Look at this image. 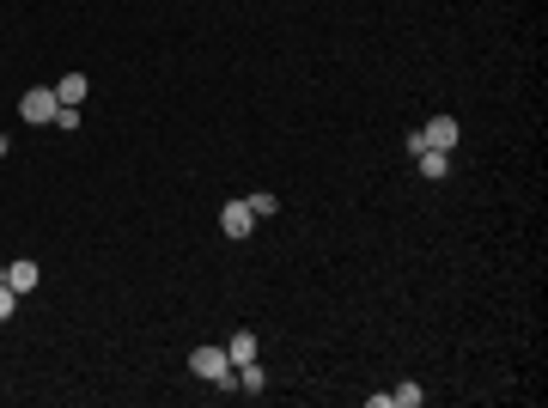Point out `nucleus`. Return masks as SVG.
Segmentation results:
<instances>
[{"instance_id":"5","label":"nucleus","mask_w":548,"mask_h":408,"mask_svg":"<svg viewBox=\"0 0 548 408\" xmlns=\"http://www.w3.org/2000/svg\"><path fill=\"white\" fill-rule=\"evenodd\" d=\"M414 165H420V177H427V183H445V177H451V153L427 146V153H414Z\"/></svg>"},{"instance_id":"7","label":"nucleus","mask_w":548,"mask_h":408,"mask_svg":"<svg viewBox=\"0 0 548 408\" xmlns=\"http://www.w3.org/2000/svg\"><path fill=\"white\" fill-rule=\"evenodd\" d=\"M37 280H43V274H37V262H31V256H19V262L6 269V287H12V293H31Z\"/></svg>"},{"instance_id":"13","label":"nucleus","mask_w":548,"mask_h":408,"mask_svg":"<svg viewBox=\"0 0 548 408\" xmlns=\"http://www.w3.org/2000/svg\"><path fill=\"white\" fill-rule=\"evenodd\" d=\"M12 311H19V293H12V287H0V323H6Z\"/></svg>"},{"instance_id":"10","label":"nucleus","mask_w":548,"mask_h":408,"mask_svg":"<svg viewBox=\"0 0 548 408\" xmlns=\"http://www.w3.org/2000/svg\"><path fill=\"white\" fill-rule=\"evenodd\" d=\"M420 396H427V390H420L414 378H403V384L390 390V403H396V408H420Z\"/></svg>"},{"instance_id":"4","label":"nucleus","mask_w":548,"mask_h":408,"mask_svg":"<svg viewBox=\"0 0 548 408\" xmlns=\"http://www.w3.org/2000/svg\"><path fill=\"white\" fill-rule=\"evenodd\" d=\"M457 135H463V129H457V116H433V122L420 129V140H427V146H439V153H451Z\"/></svg>"},{"instance_id":"2","label":"nucleus","mask_w":548,"mask_h":408,"mask_svg":"<svg viewBox=\"0 0 548 408\" xmlns=\"http://www.w3.org/2000/svg\"><path fill=\"white\" fill-rule=\"evenodd\" d=\"M55 110H62V98H55L49 86H31V92L19 98V116H25L31 129H49V122H55Z\"/></svg>"},{"instance_id":"14","label":"nucleus","mask_w":548,"mask_h":408,"mask_svg":"<svg viewBox=\"0 0 548 408\" xmlns=\"http://www.w3.org/2000/svg\"><path fill=\"white\" fill-rule=\"evenodd\" d=\"M0 287H6V269H0Z\"/></svg>"},{"instance_id":"9","label":"nucleus","mask_w":548,"mask_h":408,"mask_svg":"<svg viewBox=\"0 0 548 408\" xmlns=\"http://www.w3.org/2000/svg\"><path fill=\"white\" fill-rule=\"evenodd\" d=\"M55 98L79 104V98H86V73H62V79H55Z\"/></svg>"},{"instance_id":"3","label":"nucleus","mask_w":548,"mask_h":408,"mask_svg":"<svg viewBox=\"0 0 548 408\" xmlns=\"http://www.w3.org/2000/svg\"><path fill=\"white\" fill-rule=\"evenodd\" d=\"M220 232H226V238H250V232H256V213H250V202H226L220 207Z\"/></svg>"},{"instance_id":"8","label":"nucleus","mask_w":548,"mask_h":408,"mask_svg":"<svg viewBox=\"0 0 548 408\" xmlns=\"http://www.w3.org/2000/svg\"><path fill=\"white\" fill-rule=\"evenodd\" d=\"M238 390H244V396H262V390H269V372H262L256 360H250V366H238Z\"/></svg>"},{"instance_id":"1","label":"nucleus","mask_w":548,"mask_h":408,"mask_svg":"<svg viewBox=\"0 0 548 408\" xmlns=\"http://www.w3.org/2000/svg\"><path fill=\"white\" fill-rule=\"evenodd\" d=\"M189 372H195V378H207L213 390H238V372H232L226 347H195V354H189Z\"/></svg>"},{"instance_id":"6","label":"nucleus","mask_w":548,"mask_h":408,"mask_svg":"<svg viewBox=\"0 0 548 408\" xmlns=\"http://www.w3.org/2000/svg\"><path fill=\"white\" fill-rule=\"evenodd\" d=\"M256 354H262V341L250 336V329H238V336L226 341V360H232V372H238V366H250V360H256Z\"/></svg>"},{"instance_id":"12","label":"nucleus","mask_w":548,"mask_h":408,"mask_svg":"<svg viewBox=\"0 0 548 408\" xmlns=\"http://www.w3.org/2000/svg\"><path fill=\"white\" fill-rule=\"evenodd\" d=\"M55 129H62V135L79 129V104H62V110H55Z\"/></svg>"},{"instance_id":"11","label":"nucleus","mask_w":548,"mask_h":408,"mask_svg":"<svg viewBox=\"0 0 548 408\" xmlns=\"http://www.w3.org/2000/svg\"><path fill=\"white\" fill-rule=\"evenodd\" d=\"M244 202H250V213H256V220L280 213V196H269V189H256V196H244Z\"/></svg>"}]
</instances>
